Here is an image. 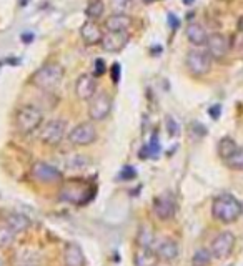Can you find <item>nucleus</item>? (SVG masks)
Wrapping results in <instances>:
<instances>
[{"label":"nucleus","instance_id":"f257e3e1","mask_svg":"<svg viewBox=\"0 0 243 266\" xmlns=\"http://www.w3.org/2000/svg\"><path fill=\"white\" fill-rule=\"evenodd\" d=\"M243 213V205L238 201L233 195L223 193L220 197L213 200V205H211V215H213L215 220L230 225L235 223Z\"/></svg>","mask_w":243,"mask_h":266},{"label":"nucleus","instance_id":"f03ea898","mask_svg":"<svg viewBox=\"0 0 243 266\" xmlns=\"http://www.w3.org/2000/svg\"><path fill=\"white\" fill-rule=\"evenodd\" d=\"M64 66L58 64H45L32 75V83L38 90L44 92H52L60 85L64 78Z\"/></svg>","mask_w":243,"mask_h":266},{"label":"nucleus","instance_id":"7ed1b4c3","mask_svg":"<svg viewBox=\"0 0 243 266\" xmlns=\"http://www.w3.org/2000/svg\"><path fill=\"white\" fill-rule=\"evenodd\" d=\"M42 122H44V113L34 105H25L15 115V127L22 135H29L40 128Z\"/></svg>","mask_w":243,"mask_h":266},{"label":"nucleus","instance_id":"20e7f679","mask_svg":"<svg viewBox=\"0 0 243 266\" xmlns=\"http://www.w3.org/2000/svg\"><path fill=\"white\" fill-rule=\"evenodd\" d=\"M92 197V186L88 183L82 182V180H70L60 190V200L73 203V205H84V203L90 201Z\"/></svg>","mask_w":243,"mask_h":266},{"label":"nucleus","instance_id":"39448f33","mask_svg":"<svg viewBox=\"0 0 243 266\" xmlns=\"http://www.w3.org/2000/svg\"><path fill=\"white\" fill-rule=\"evenodd\" d=\"M185 64L190 73H193L197 77H203L211 70V57L208 52L193 49L187 53Z\"/></svg>","mask_w":243,"mask_h":266},{"label":"nucleus","instance_id":"423d86ee","mask_svg":"<svg viewBox=\"0 0 243 266\" xmlns=\"http://www.w3.org/2000/svg\"><path fill=\"white\" fill-rule=\"evenodd\" d=\"M112 112V97L105 92L95 93L88 103V116L92 122H102Z\"/></svg>","mask_w":243,"mask_h":266},{"label":"nucleus","instance_id":"0eeeda50","mask_svg":"<svg viewBox=\"0 0 243 266\" xmlns=\"http://www.w3.org/2000/svg\"><path fill=\"white\" fill-rule=\"evenodd\" d=\"M235 241H237V238H235V234L232 232L218 233L210 246L211 256L217 258V260H226V258L232 255L235 248Z\"/></svg>","mask_w":243,"mask_h":266},{"label":"nucleus","instance_id":"6e6552de","mask_svg":"<svg viewBox=\"0 0 243 266\" xmlns=\"http://www.w3.org/2000/svg\"><path fill=\"white\" fill-rule=\"evenodd\" d=\"M97 140V130L92 122H84L73 127L69 133V142L75 147H87Z\"/></svg>","mask_w":243,"mask_h":266},{"label":"nucleus","instance_id":"1a4fd4ad","mask_svg":"<svg viewBox=\"0 0 243 266\" xmlns=\"http://www.w3.org/2000/svg\"><path fill=\"white\" fill-rule=\"evenodd\" d=\"M207 52L210 53L211 58L215 60H222L228 55V52L232 50V44H230V37H226L225 33L215 32L208 35L207 38Z\"/></svg>","mask_w":243,"mask_h":266},{"label":"nucleus","instance_id":"9d476101","mask_svg":"<svg viewBox=\"0 0 243 266\" xmlns=\"http://www.w3.org/2000/svg\"><path fill=\"white\" fill-rule=\"evenodd\" d=\"M175 211H177V201H175L174 193H170V191H165L154 200V213L158 220H170L175 216Z\"/></svg>","mask_w":243,"mask_h":266},{"label":"nucleus","instance_id":"9b49d317","mask_svg":"<svg viewBox=\"0 0 243 266\" xmlns=\"http://www.w3.org/2000/svg\"><path fill=\"white\" fill-rule=\"evenodd\" d=\"M65 128H67V123L64 122V120L55 118V120L47 122L40 132L42 142H44L45 145H52V147H55V145H58L62 140H64Z\"/></svg>","mask_w":243,"mask_h":266},{"label":"nucleus","instance_id":"f8f14e48","mask_svg":"<svg viewBox=\"0 0 243 266\" xmlns=\"http://www.w3.org/2000/svg\"><path fill=\"white\" fill-rule=\"evenodd\" d=\"M32 177L42 183H58L62 182L64 175L58 168L49 165L45 162H37L32 166Z\"/></svg>","mask_w":243,"mask_h":266},{"label":"nucleus","instance_id":"ddd939ff","mask_svg":"<svg viewBox=\"0 0 243 266\" xmlns=\"http://www.w3.org/2000/svg\"><path fill=\"white\" fill-rule=\"evenodd\" d=\"M128 40H130L128 32H112V30H108V32L104 35V38H102V47H104L105 52L117 53L125 49Z\"/></svg>","mask_w":243,"mask_h":266},{"label":"nucleus","instance_id":"4468645a","mask_svg":"<svg viewBox=\"0 0 243 266\" xmlns=\"http://www.w3.org/2000/svg\"><path fill=\"white\" fill-rule=\"evenodd\" d=\"M75 93L80 100H90L97 93V77L90 75V73H84L78 77L75 83Z\"/></svg>","mask_w":243,"mask_h":266},{"label":"nucleus","instance_id":"2eb2a0df","mask_svg":"<svg viewBox=\"0 0 243 266\" xmlns=\"http://www.w3.org/2000/svg\"><path fill=\"white\" fill-rule=\"evenodd\" d=\"M80 37L84 40L85 45L92 47V45H97V44H102V38H104V32L99 27V23L95 20H88L82 25L80 29Z\"/></svg>","mask_w":243,"mask_h":266},{"label":"nucleus","instance_id":"dca6fc26","mask_svg":"<svg viewBox=\"0 0 243 266\" xmlns=\"http://www.w3.org/2000/svg\"><path fill=\"white\" fill-rule=\"evenodd\" d=\"M156 258H160L162 261H174L178 256V245L172 238H165L163 241H160V245L156 246Z\"/></svg>","mask_w":243,"mask_h":266},{"label":"nucleus","instance_id":"f3484780","mask_svg":"<svg viewBox=\"0 0 243 266\" xmlns=\"http://www.w3.org/2000/svg\"><path fill=\"white\" fill-rule=\"evenodd\" d=\"M65 266H85V256L82 248L75 243H69L64 248Z\"/></svg>","mask_w":243,"mask_h":266},{"label":"nucleus","instance_id":"a211bd4d","mask_svg":"<svg viewBox=\"0 0 243 266\" xmlns=\"http://www.w3.org/2000/svg\"><path fill=\"white\" fill-rule=\"evenodd\" d=\"M185 33H187L188 42H190V44H193V45H197V47L205 45L207 44V38H208V33H207V30L203 29V25H200L198 22H190V23H188Z\"/></svg>","mask_w":243,"mask_h":266},{"label":"nucleus","instance_id":"6ab92c4d","mask_svg":"<svg viewBox=\"0 0 243 266\" xmlns=\"http://www.w3.org/2000/svg\"><path fill=\"white\" fill-rule=\"evenodd\" d=\"M132 25V18L125 14H113L105 20V29L112 32H128Z\"/></svg>","mask_w":243,"mask_h":266},{"label":"nucleus","instance_id":"aec40b11","mask_svg":"<svg viewBox=\"0 0 243 266\" xmlns=\"http://www.w3.org/2000/svg\"><path fill=\"white\" fill-rule=\"evenodd\" d=\"M7 226H10L15 233H22L30 228V220L22 213H14L7 218Z\"/></svg>","mask_w":243,"mask_h":266},{"label":"nucleus","instance_id":"412c9836","mask_svg":"<svg viewBox=\"0 0 243 266\" xmlns=\"http://www.w3.org/2000/svg\"><path fill=\"white\" fill-rule=\"evenodd\" d=\"M154 240H155V234H154V232H152L150 226H147V225H142V226H140L139 234H137V245H139V248L152 249Z\"/></svg>","mask_w":243,"mask_h":266},{"label":"nucleus","instance_id":"4be33fe9","mask_svg":"<svg viewBox=\"0 0 243 266\" xmlns=\"http://www.w3.org/2000/svg\"><path fill=\"white\" fill-rule=\"evenodd\" d=\"M237 148L238 145L232 136H223L220 142H218V155H220V158L225 162L226 158H230V156L235 153Z\"/></svg>","mask_w":243,"mask_h":266},{"label":"nucleus","instance_id":"5701e85b","mask_svg":"<svg viewBox=\"0 0 243 266\" xmlns=\"http://www.w3.org/2000/svg\"><path fill=\"white\" fill-rule=\"evenodd\" d=\"M85 12H87V17L90 20H97V18H100L102 15H104L105 3L102 2V0H90Z\"/></svg>","mask_w":243,"mask_h":266},{"label":"nucleus","instance_id":"b1692460","mask_svg":"<svg viewBox=\"0 0 243 266\" xmlns=\"http://www.w3.org/2000/svg\"><path fill=\"white\" fill-rule=\"evenodd\" d=\"M90 160L87 158L85 155H72L69 160H67V166L70 168V170H84L85 166H88Z\"/></svg>","mask_w":243,"mask_h":266},{"label":"nucleus","instance_id":"393cba45","mask_svg":"<svg viewBox=\"0 0 243 266\" xmlns=\"http://www.w3.org/2000/svg\"><path fill=\"white\" fill-rule=\"evenodd\" d=\"M15 233L10 226H3L0 228V248H9V246L15 241Z\"/></svg>","mask_w":243,"mask_h":266},{"label":"nucleus","instance_id":"a878e982","mask_svg":"<svg viewBox=\"0 0 243 266\" xmlns=\"http://www.w3.org/2000/svg\"><path fill=\"white\" fill-rule=\"evenodd\" d=\"M225 163L228 165L232 170H243V147H238L235 150V153L230 158L225 160Z\"/></svg>","mask_w":243,"mask_h":266},{"label":"nucleus","instance_id":"bb28decb","mask_svg":"<svg viewBox=\"0 0 243 266\" xmlns=\"http://www.w3.org/2000/svg\"><path fill=\"white\" fill-rule=\"evenodd\" d=\"M210 261H211V251H208V249H198L193 255L191 263H193V266H208Z\"/></svg>","mask_w":243,"mask_h":266},{"label":"nucleus","instance_id":"cd10ccee","mask_svg":"<svg viewBox=\"0 0 243 266\" xmlns=\"http://www.w3.org/2000/svg\"><path fill=\"white\" fill-rule=\"evenodd\" d=\"M154 253L152 249H147V248H140L139 255H137V266H152L154 263Z\"/></svg>","mask_w":243,"mask_h":266},{"label":"nucleus","instance_id":"c85d7f7f","mask_svg":"<svg viewBox=\"0 0 243 266\" xmlns=\"http://www.w3.org/2000/svg\"><path fill=\"white\" fill-rule=\"evenodd\" d=\"M132 2L133 0H110V5L115 14H125V10L132 5Z\"/></svg>","mask_w":243,"mask_h":266},{"label":"nucleus","instance_id":"c756f323","mask_svg":"<svg viewBox=\"0 0 243 266\" xmlns=\"http://www.w3.org/2000/svg\"><path fill=\"white\" fill-rule=\"evenodd\" d=\"M230 44H232V50L243 52V30H238L230 37Z\"/></svg>","mask_w":243,"mask_h":266},{"label":"nucleus","instance_id":"7c9ffc66","mask_svg":"<svg viewBox=\"0 0 243 266\" xmlns=\"http://www.w3.org/2000/svg\"><path fill=\"white\" fill-rule=\"evenodd\" d=\"M165 122H167L168 135H170V136H177V135H178V132H180V128H178V123L175 122L174 116H167Z\"/></svg>","mask_w":243,"mask_h":266},{"label":"nucleus","instance_id":"2f4dec72","mask_svg":"<svg viewBox=\"0 0 243 266\" xmlns=\"http://www.w3.org/2000/svg\"><path fill=\"white\" fill-rule=\"evenodd\" d=\"M93 75H95V77L105 75V62L102 60V58H97V60H95V68H93Z\"/></svg>","mask_w":243,"mask_h":266},{"label":"nucleus","instance_id":"473e14b6","mask_svg":"<svg viewBox=\"0 0 243 266\" xmlns=\"http://www.w3.org/2000/svg\"><path fill=\"white\" fill-rule=\"evenodd\" d=\"M135 177V170H133L132 166H125L123 168V171L120 173V178L122 180H130V178H133Z\"/></svg>","mask_w":243,"mask_h":266},{"label":"nucleus","instance_id":"72a5a7b5","mask_svg":"<svg viewBox=\"0 0 243 266\" xmlns=\"http://www.w3.org/2000/svg\"><path fill=\"white\" fill-rule=\"evenodd\" d=\"M210 115L213 116L215 120H217L218 116H220V105H215V107H211L210 108Z\"/></svg>","mask_w":243,"mask_h":266},{"label":"nucleus","instance_id":"f704fd0d","mask_svg":"<svg viewBox=\"0 0 243 266\" xmlns=\"http://www.w3.org/2000/svg\"><path fill=\"white\" fill-rule=\"evenodd\" d=\"M112 70H113V80L117 82V80H119V78H120V66L115 64V65L112 66Z\"/></svg>","mask_w":243,"mask_h":266},{"label":"nucleus","instance_id":"c9c22d12","mask_svg":"<svg viewBox=\"0 0 243 266\" xmlns=\"http://www.w3.org/2000/svg\"><path fill=\"white\" fill-rule=\"evenodd\" d=\"M168 20H170V27H172V25H174V27H177V25H178L177 17H174V15H168Z\"/></svg>","mask_w":243,"mask_h":266},{"label":"nucleus","instance_id":"e433bc0d","mask_svg":"<svg viewBox=\"0 0 243 266\" xmlns=\"http://www.w3.org/2000/svg\"><path fill=\"white\" fill-rule=\"evenodd\" d=\"M34 38V35L32 33H23L22 35V42H30Z\"/></svg>","mask_w":243,"mask_h":266},{"label":"nucleus","instance_id":"4c0bfd02","mask_svg":"<svg viewBox=\"0 0 243 266\" xmlns=\"http://www.w3.org/2000/svg\"><path fill=\"white\" fill-rule=\"evenodd\" d=\"M238 30H243V15L240 17V20H238Z\"/></svg>","mask_w":243,"mask_h":266},{"label":"nucleus","instance_id":"58836bf2","mask_svg":"<svg viewBox=\"0 0 243 266\" xmlns=\"http://www.w3.org/2000/svg\"><path fill=\"white\" fill-rule=\"evenodd\" d=\"M191 2H193V0H183V3H187V5H190Z\"/></svg>","mask_w":243,"mask_h":266},{"label":"nucleus","instance_id":"ea45409f","mask_svg":"<svg viewBox=\"0 0 243 266\" xmlns=\"http://www.w3.org/2000/svg\"><path fill=\"white\" fill-rule=\"evenodd\" d=\"M145 2H147V3H150V2H155V0H145Z\"/></svg>","mask_w":243,"mask_h":266}]
</instances>
